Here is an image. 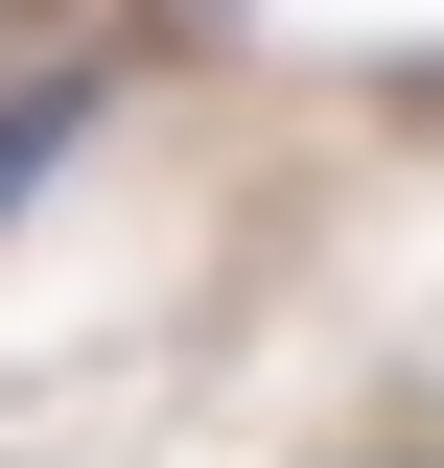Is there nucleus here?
Here are the masks:
<instances>
[{
	"instance_id": "1",
	"label": "nucleus",
	"mask_w": 444,
	"mask_h": 468,
	"mask_svg": "<svg viewBox=\"0 0 444 468\" xmlns=\"http://www.w3.org/2000/svg\"><path fill=\"white\" fill-rule=\"evenodd\" d=\"M94 117H117V94H94V70H24V94H0V211H24V187H48V165H70V141H94Z\"/></svg>"
}]
</instances>
